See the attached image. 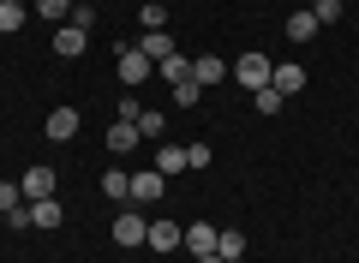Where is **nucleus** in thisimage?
Returning a JSON list of instances; mask_svg holds the SVG:
<instances>
[{
	"label": "nucleus",
	"instance_id": "9b49d317",
	"mask_svg": "<svg viewBox=\"0 0 359 263\" xmlns=\"http://www.w3.org/2000/svg\"><path fill=\"white\" fill-rule=\"evenodd\" d=\"M216 257L222 263H240L245 257V234H240V227H222V234H216Z\"/></svg>",
	"mask_w": 359,
	"mask_h": 263
},
{
	"label": "nucleus",
	"instance_id": "0eeeda50",
	"mask_svg": "<svg viewBox=\"0 0 359 263\" xmlns=\"http://www.w3.org/2000/svg\"><path fill=\"white\" fill-rule=\"evenodd\" d=\"M162 191H168V180L156 174V168H150V174H132V203H156Z\"/></svg>",
	"mask_w": 359,
	"mask_h": 263
},
{
	"label": "nucleus",
	"instance_id": "cd10ccee",
	"mask_svg": "<svg viewBox=\"0 0 359 263\" xmlns=\"http://www.w3.org/2000/svg\"><path fill=\"white\" fill-rule=\"evenodd\" d=\"M186 168H210V144H186Z\"/></svg>",
	"mask_w": 359,
	"mask_h": 263
},
{
	"label": "nucleus",
	"instance_id": "7ed1b4c3",
	"mask_svg": "<svg viewBox=\"0 0 359 263\" xmlns=\"http://www.w3.org/2000/svg\"><path fill=\"white\" fill-rule=\"evenodd\" d=\"M120 84H144V78H150L156 72V60H150V54H144V48H120Z\"/></svg>",
	"mask_w": 359,
	"mask_h": 263
},
{
	"label": "nucleus",
	"instance_id": "c756f323",
	"mask_svg": "<svg viewBox=\"0 0 359 263\" xmlns=\"http://www.w3.org/2000/svg\"><path fill=\"white\" fill-rule=\"evenodd\" d=\"M192 263H222V257H216V251H210V257H192Z\"/></svg>",
	"mask_w": 359,
	"mask_h": 263
},
{
	"label": "nucleus",
	"instance_id": "9d476101",
	"mask_svg": "<svg viewBox=\"0 0 359 263\" xmlns=\"http://www.w3.org/2000/svg\"><path fill=\"white\" fill-rule=\"evenodd\" d=\"M48 138H54V144L78 138V108H54V114H48Z\"/></svg>",
	"mask_w": 359,
	"mask_h": 263
},
{
	"label": "nucleus",
	"instance_id": "f257e3e1",
	"mask_svg": "<svg viewBox=\"0 0 359 263\" xmlns=\"http://www.w3.org/2000/svg\"><path fill=\"white\" fill-rule=\"evenodd\" d=\"M269 72H276V66H269L264 54H240V60H233V78H240L245 90H264V84H269Z\"/></svg>",
	"mask_w": 359,
	"mask_h": 263
},
{
	"label": "nucleus",
	"instance_id": "f03ea898",
	"mask_svg": "<svg viewBox=\"0 0 359 263\" xmlns=\"http://www.w3.org/2000/svg\"><path fill=\"white\" fill-rule=\"evenodd\" d=\"M54 186H60V174H54L48 162H36V168L25 174V180H18V191H25L30 203H36V198H54Z\"/></svg>",
	"mask_w": 359,
	"mask_h": 263
},
{
	"label": "nucleus",
	"instance_id": "bb28decb",
	"mask_svg": "<svg viewBox=\"0 0 359 263\" xmlns=\"http://www.w3.org/2000/svg\"><path fill=\"white\" fill-rule=\"evenodd\" d=\"M174 96H180V108H192V102L204 96V84H198V78H192V84H174Z\"/></svg>",
	"mask_w": 359,
	"mask_h": 263
},
{
	"label": "nucleus",
	"instance_id": "5701e85b",
	"mask_svg": "<svg viewBox=\"0 0 359 263\" xmlns=\"http://www.w3.org/2000/svg\"><path fill=\"white\" fill-rule=\"evenodd\" d=\"M25 25V6H18V0H0V30H18Z\"/></svg>",
	"mask_w": 359,
	"mask_h": 263
},
{
	"label": "nucleus",
	"instance_id": "b1692460",
	"mask_svg": "<svg viewBox=\"0 0 359 263\" xmlns=\"http://www.w3.org/2000/svg\"><path fill=\"white\" fill-rule=\"evenodd\" d=\"M18 203H25V191H18V186H13V180H0V215H13V210H18Z\"/></svg>",
	"mask_w": 359,
	"mask_h": 263
},
{
	"label": "nucleus",
	"instance_id": "4468645a",
	"mask_svg": "<svg viewBox=\"0 0 359 263\" xmlns=\"http://www.w3.org/2000/svg\"><path fill=\"white\" fill-rule=\"evenodd\" d=\"M60 203H54V198H36V203H30V227H60Z\"/></svg>",
	"mask_w": 359,
	"mask_h": 263
},
{
	"label": "nucleus",
	"instance_id": "a211bd4d",
	"mask_svg": "<svg viewBox=\"0 0 359 263\" xmlns=\"http://www.w3.org/2000/svg\"><path fill=\"white\" fill-rule=\"evenodd\" d=\"M162 78H168V84H192V60H186V54H168V60H162Z\"/></svg>",
	"mask_w": 359,
	"mask_h": 263
},
{
	"label": "nucleus",
	"instance_id": "20e7f679",
	"mask_svg": "<svg viewBox=\"0 0 359 263\" xmlns=\"http://www.w3.org/2000/svg\"><path fill=\"white\" fill-rule=\"evenodd\" d=\"M114 239H120L126 251H138L144 239H150V222H144L138 210H120V222H114Z\"/></svg>",
	"mask_w": 359,
	"mask_h": 263
},
{
	"label": "nucleus",
	"instance_id": "f3484780",
	"mask_svg": "<svg viewBox=\"0 0 359 263\" xmlns=\"http://www.w3.org/2000/svg\"><path fill=\"white\" fill-rule=\"evenodd\" d=\"M138 48H144V54H150V60H156V66H162V60H168V54H174V36H168V30H150V36H144V42H138Z\"/></svg>",
	"mask_w": 359,
	"mask_h": 263
},
{
	"label": "nucleus",
	"instance_id": "7c9ffc66",
	"mask_svg": "<svg viewBox=\"0 0 359 263\" xmlns=\"http://www.w3.org/2000/svg\"><path fill=\"white\" fill-rule=\"evenodd\" d=\"M18 6H30V0H18Z\"/></svg>",
	"mask_w": 359,
	"mask_h": 263
},
{
	"label": "nucleus",
	"instance_id": "39448f33",
	"mask_svg": "<svg viewBox=\"0 0 359 263\" xmlns=\"http://www.w3.org/2000/svg\"><path fill=\"white\" fill-rule=\"evenodd\" d=\"M216 234H222V227H210V222H192V227H186V239H180V245L192 251V257H210V251H216Z\"/></svg>",
	"mask_w": 359,
	"mask_h": 263
},
{
	"label": "nucleus",
	"instance_id": "2eb2a0df",
	"mask_svg": "<svg viewBox=\"0 0 359 263\" xmlns=\"http://www.w3.org/2000/svg\"><path fill=\"white\" fill-rule=\"evenodd\" d=\"M102 191H108L114 203H132V174H120V168H108V174H102Z\"/></svg>",
	"mask_w": 359,
	"mask_h": 263
},
{
	"label": "nucleus",
	"instance_id": "a878e982",
	"mask_svg": "<svg viewBox=\"0 0 359 263\" xmlns=\"http://www.w3.org/2000/svg\"><path fill=\"white\" fill-rule=\"evenodd\" d=\"M168 25V6L162 0H150V6H144V30H162Z\"/></svg>",
	"mask_w": 359,
	"mask_h": 263
},
{
	"label": "nucleus",
	"instance_id": "6ab92c4d",
	"mask_svg": "<svg viewBox=\"0 0 359 263\" xmlns=\"http://www.w3.org/2000/svg\"><path fill=\"white\" fill-rule=\"evenodd\" d=\"M311 36H318V18H311V13H294V18H287V42H311Z\"/></svg>",
	"mask_w": 359,
	"mask_h": 263
},
{
	"label": "nucleus",
	"instance_id": "1a4fd4ad",
	"mask_svg": "<svg viewBox=\"0 0 359 263\" xmlns=\"http://www.w3.org/2000/svg\"><path fill=\"white\" fill-rule=\"evenodd\" d=\"M269 90H282V96H299V90H306V66H276V72H269Z\"/></svg>",
	"mask_w": 359,
	"mask_h": 263
},
{
	"label": "nucleus",
	"instance_id": "f8f14e48",
	"mask_svg": "<svg viewBox=\"0 0 359 263\" xmlns=\"http://www.w3.org/2000/svg\"><path fill=\"white\" fill-rule=\"evenodd\" d=\"M192 78H198V84H222V78H228V60H216V54H198V60H192Z\"/></svg>",
	"mask_w": 359,
	"mask_h": 263
},
{
	"label": "nucleus",
	"instance_id": "6e6552de",
	"mask_svg": "<svg viewBox=\"0 0 359 263\" xmlns=\"http://www.w3.org/2000/svg\"><path fill=\"white\" fill-rule=\"evenodd\" d=\"M180 239H186V227H180V222H150V239H144V245H156V251H180Z\"/></svg>",
	"mask_w": 359,
	"mask_h": 263
},
{
	"label": "nucleus",
	"instance_id": "c85d7f7f",
	"mask_svg": "<svg viewBox=\"0 0 359 263\" xmlns=\"http://www.w3.org/2000/svg\"><path fill=\"white\" fill-rule=\"evenodd\" d=\"M66 25H78V30H90V25H96V13H90L84 0H78V6H72V18H66Z\"/></svg>",
	"mask_w": 359,
	"mask_h": 263
},
{
	"label": "nucleus",
	"instance_id": "ddd939ff",
	"mask_svg": "<svg viewBox=\"0 0 359 263\" xmlns=\"http://www.w3.org/2000/svg\"><path fill=\"white\" fill-rule=\"evenodd\" d=\"M132 144H138V126H132V120H114V126H108V150H114V156H126Z\"/></svg>",
	"mask_w": 359,
	"mask_h": 263
},
{
	"label": "nucleus",
	"instance_id": "dca6fc26",
	"mask_svg": "<svg viewBox=\"0 0 359 263\" xmlns=\"http://www.w3.org/2000/svg\"><path fill=\"white\" fill-rule=\"evenodd\" d=\"M180 168H186V150H180V144H162V150H156V174H180Z\"/></svg>",
	"mask_w": 359,
	"mask_h": 263
},
{
	"label": "nucleus",
	"instance_id": "412c9836",
	"mask_svg": "<svg viewBox=\"0 0 359 263\" xmlns=\"http://www.w3.org/2000/svg\"><path fill=\"white\" fill-rule=\"evenodd\" d=\"M36 13L54 18V25H66V18H72V0H36Z\"/></svg>",
	"mask_w": 359,
	"mask_h": 263
},
{
	"label": "nucleus",
	"instance_id": "423d86ee",
	"mask_svg": "<svg viewBox=\"0 0 359 263\" xmlns=\"http://www.w3.org/2000/svg\"><path fill=\"white\" fill-rule=\"evenodd\" d=\"M84 36L90 30H78V25H54V54H60V60H78V54H84Z\"/></svg>",
	"mask_w": 359,
	"mask_h": 263
},
{
	"label": "nucleus",
	"instance_id": "aec40b11",
	"mask_svg": "<svg viewBox=\"0 0 359 263\" xmlns=\"http://www.w3.org/2000/svg\"><path fill=\"white\" fill-rule=\"evenodd\" d=\"M282 102H287V96H282V90H269V84L252 90V108H257V114H282Z\"/></svg>",
	"mask_w": 359,
	"mask_h": 263
},
{
	"label": "nucleus",
	"instance_id": "393cba45",
	"mask_svg": "<svg viewBox=\"0 0 359 263\" xmlns=\"http://www.w3.org/2000/svg\"><path fill=\"white\" fill-rule=\"evenodd\" d=\"M311 18H318V30L335 25V18H341V0H318V6H311Z\"/></svg>",
	"mask_w": 359,
	"mask_h": 263
},
{
	"label": "nucleus",
	"instance_id": "4be33fe9",
	"mask_svg": "<svg viewBox=\"0 0 359 263\" xmlns=\"http://www.w3.org/2000/svg\"><path fill=\"white\" fill-rule=\"evenodd\" d=\"M162 126H168L162 114H156V108H144V114H138V138H162Z\"/></svg>",
	"mask_w": 359,
	"mask_h": 263
}]
</instances>
